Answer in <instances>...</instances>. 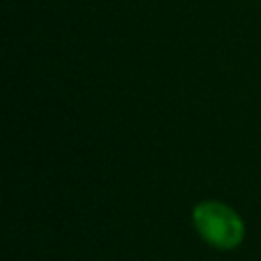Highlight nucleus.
Wrapping results in <instances>:
<instances>
[{
	"mask_svg": "<svg viewBox=\"0 0 261 261\" xmlns=\"http://www.w3.org/2000/svg\"><path fill=\"white\" fill-rule=\"evenodd\" d=\"M192 224L200 239L218 251L241 247L247 234L243 216L222 200H202L192 208Z\"/></svg>",
	"mask_w": 261,
	"mask_h": 261,
	"instance_id": "1",
	"label": "nucleus"
}]
</instances>
